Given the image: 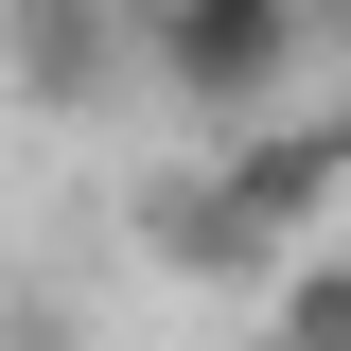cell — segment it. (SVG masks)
<instances>
[{
    "mask_svg": "<svg viewBox=\"0 0 351 351\" xmlns=\"http://www.w3.org/2000/svg\"><path fill=\"white\" fill-rule=\"evenodd\" d=\"M299 71H316L299 0H141V88L193 141H246L263 106H299Z\"/></svg>",
    "mask_w": 351,
    "mask_h": 351,
    "instance_id": "6da1fadb",
    "label": "cell"
},
{
    "mask_svg": "<svg viewBox=\"0 0 351 351\" xmlns=\"http://www.w3.org/2000/svg\"><path fill=\"white\" fill-rule=\"evenodd\" d=\"M211 176L246 193V228H263L281 263L334 246V228H351V106H263L246 141H211Z\"/></svg>",
    "mask_w": 351,
    "mask_h": 351,
    "instance_id": "7a4b0ae2",
    "label": "cell"
},
{
    "mask_svg": "<svg viewBox=\"0 0 351 351\" xmlns=\"http://www.w3.org/2000/svg\"><path fill=\"white\" fill-rule=\"evenodd\" d=\"M0 88L36 123H106L141 88V0H0Z\"/></svg>",
    "mask_w": 351,
    "mask_h": 351,
    "instance_id": "3957f363",
    "label": "cell"
},
{
    "mask_svg": "<svg viewBox=\"0 0 351 351\" xmlns=\"http://www.w3.org/2000/svg\"><path fill=\"white\" fill-rule=\"evenodd\" d=\"M141 246H158L176 281H281V246L246 228V193H228L211 158H158L141 176Z\"/></svg>",
    "mask_w": 351,
    "mask_h": 351,
    "instance_id": "277c9868",
    "label": "cell"
},
{
    "mask_svg": "<svg viewBox=\"0 0 351 351\" xmlns=\"http://www.w3.org/2000/svg\"><path fill=\"white\" fill-rule=\"evenodd\" d=\"M263 334H281V351H351V228L299 246L281 281H263Z\"/></svg>",
    "mask_w": 351,
    "mask_h": 351,
    "instance_id": "5b68a950",
    "label": "cell"
},
{
    "mask_svg": "<svg viewBox=\"0 0 351 351\" xmlns=\"http://www.w3.org/2000/svg\"><path fill=\"white\" fill-rule=\"evenodd\" d=\"M299 36H316V53H334V36H351V0H299Z\"/></svg>",
    "mask_w": 351,
    "mask_h": 351,
    "instance_id": "8992f818",
    "label": "cell"
},
{
    "mask_svg": "<svg viewBox=\"0 0 351 351\" xmlns=\"http://www.w3.org/2000/svg\"><path fill=\"white\" fill-rule=\"evenodd\" d=\"M263 351H281V334H263Z\"/></svg>",
    "mask_w": 351,
    "mask_h": 351,
    "instance_id": "52a82bcc",
    "label": "cell"
}]
</instances>
